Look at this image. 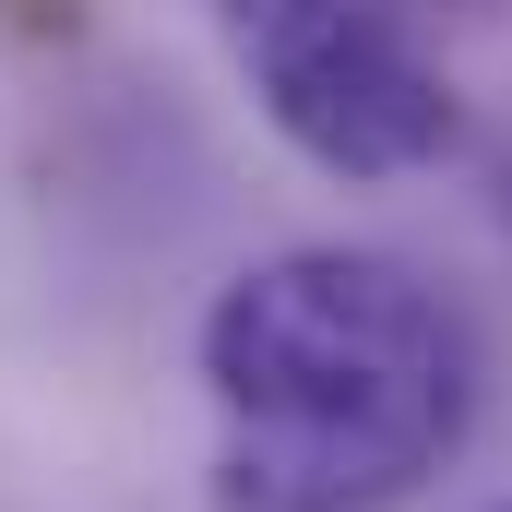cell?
I'll return each instance as SVG.
<instances>
[{"label": "cell", "instance_id": "1", "mask_svg": "<svg viewBox=\"0 0 512 512\" xmlns=\"http://www.w3.org/2000/svg\"><path fill=\"white\" fill-rule=\"evenodd\" d=\"M215 512H393L477 429L465 310L370 239H298L203 298Z\"/></svg>", "mask_w": 512, "mask_h": 512}, {"label": "cell", "instance_id": "2", "mask_svg": "<svg viewBox=\"0 0 512 512\" xmlns=\"http://www.w3.org/2000/svg\"><path fill=\"white\" fill-rule=\"evenodd\" d=\"M203 12L298 167L382 191V179H417L465 143L441 48L405 36L382 0H203Z\"/></svg>", "mask_w": 512, "mask_h": 512}, {"label": "cell", "instance_id": "3", "mask_svg": "<svg viewBox=\"0 0 512 512\" xmlns=\"http://www.w3.org/2000/svg\"><path fill=\"white\" fill-rule=\"evenodd\" d=\"M405 36H489V24H512V0H382Z\"/></svg>", "mask_w": 512, "mask_h": 512}, {"label": "cell", "instance_id": "4", "mask_svg": "<svg viewBox=\"0 0 512 512\" xmlns=\"http://www.w3.org/2000/svg\"><path fill=\"white\" fill-rule=\"evenodd\" d=\"M489 215H501V227H512V167H501V179H489Z\"/></svg>", "mask_w": 512, "mask_h": 512}, {"label": "cell", "instance_id": "5", "mask_svg": "<svg viewBox=\"0 0 512 512\" xmlns=\"http://www.w3.org/2000/svg\"><path fill=\"white\" fill-rule=\"evenodd\" d=\"M501 512H512V501H501Z\"/></svg>", "mask_w": 512, "mask_h": 512}]
</instances>
